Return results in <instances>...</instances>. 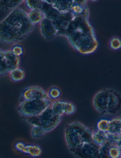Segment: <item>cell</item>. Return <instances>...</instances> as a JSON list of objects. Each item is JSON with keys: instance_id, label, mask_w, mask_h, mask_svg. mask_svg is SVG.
I'll return each mask as SVG.
<instances>
[{"instance_id": "6da1fadb", "label": "cell", "mask_w": 121, "mask_h": 158, "mask_svg": "<svg viewBox=\"0 0 121 158\" xmlns=\"http://www.w3.org/2000/svg\"><path fill=\"white\" fill-rule=\"evenodd\" d=\"M65 37L76 50L84 55L93 53L98 45L93 27L84 16H74Z\"/></svg>"}, {"instance_id": "7a4b0ae2", "label": "cell", "mask_w": 121, "mask_h": 158, "mask_svg": "<svg viewBox=\"0 0 121 158\" xmlns=\"http://www.w3.org/2000/svg\"><path fill=\"white\" fill-rule=\"evenodd\" d=\"M34 27L28 19L27 13L23 10L15 9L0 21V42L6 44L19 42L27 38Z\"/></svg>"}, {"instance_id": "3957f363", "label": "cell", "mask_w": 121, "mask_h": 158, "mask_svg": "<svg viewBox=\"0 0 121 158\" xmlns=\"http://www.w3.org/2000/svg\"><path fill=\"white\" fill-rule=\"evenodd\" d=\"M92 134L93 132L89 127L80 122H73L66 125L64 136L69 151L92 142Z\"/></svg>"}, {"instance_id": "277c9868", "label": "cell", "mask_w": 121, "mask_h": 158, "mask_svg": "<svg viewBox=\"0 0 121 158\" xmlns=\"http://www.w3.org/2000/svg\"><path fill=\"white\" fill-rule=\"evenodd\" d=\"M24 119L28 124L32 127H41L47 133H49L55 130L59 125L62 117L54 113L50 106L39 116L32 118H24Z\"/></svg>"}, {"instance_id": "5b68a950", "label": "cell", "mask_w": 121, "mask_h": 158, "mask_svg": "<svg viewBox=\"0 0 121 158\" xmlns=\"http://www.w3.org/2000/svg\"><path fill=\"white\" fill-rule=\"evenodd\" d=\"M51 104L50 99L26 100L20 102L17 110L24 118H32L39 116Z\"/></svg>"}, {"instance_id": "8992f818", "label": "cell", "mask_w": 121, "mask_h": 158, "mask_svg": "<svg viewBox=\"0 0 121 158\" xmlns=\"http://www.w3.org/2000/svg\"><path fill=\"white\" fill-rule=\"evenodd\" d=\"M100 147L92 142L70 151L77 158H99Z\"/></svg>"}, {"instance_id": "52a82bcc", "label": "cell", "mask_w": 121, "mask_h": 158, "mask_svg": "<svg viewBox=\"0 0 121 158\" xmlns=\"http://www.w3.org/2000/svg\"><path fill=\"white\" fill-rule=\"evenodd\" d=\"M48 93L39 86H32L25 89L20 98V102L30 100H48Z\"/></svg>"}, {"instance_id": "ba28073f", "label": "cell", "mask_w": 121, "mask_h": 158, "mask_svg": "<svg viewBox=\"0 0 121 158\" xmlns=\"http://www.w3.org/2000/svg\"><path fill=\"white\" fill-rule=\"evenodd\" d=\"M108 95V89H106L98 92L93 98L94 108L102 116L107 114Z\"/></svg>"}, {"instance_id": "9c48e42d", "label": "cell", "mask_w": 121, "mask_h": 158, "mask_svg": "<svg viewBox=\"0 0 121 158\" xmlns=\"http://www.w3.org/2000/svg\"><path fill=\"white\" fill-rule=\"evenodd\" d=\"M74 16L70 10L68 12L60 13L58 17L53 21L58 31V35L65 37L68 27Z\"/></svg>"}, {"instance_id": "30bf717a", "label": "cell", "mask_w": 121, "mask_h": 158, "mask_svg": "<svg viewBox=\"0 0 121 158\" xmlns=\"http://www.w3.org/2000/svg\"><path fill=\"white\" fill-rule=\"evenodd\" d=\"M108 102L107 114L115 115L121 109V95L120 93L113 89H108Z\"/></svg>"}, {"instance_id": "8fae6325", "label": "cell", "mask_w": 121, "mask_h": 158, "mask_svg": "<svg viewBox=\"0 0 121 158\" xmlns=\"http://www.w3.org/2000/svg\"><path fill=\"white\" fill-rule=\"evenodd\" d=\"M40 24L41 34L45 40H51L57 36V31L51 20L44 18Z\"/></svg>"}, {"instance_id": "7c38bea8", "label": "cell", "mask_w": 121, "mask_h": 158, "mask_svg": "<svg viewBox=\"0 0 121 158\" xmlns=\"http://www.w3.org/2000/svg\"><path fill=\"white\" fill-rule=\"evenodd\" d=\"M40 10L43 13L44 18L48 19L52 22L55 21L61 13L56 10L51 4L47 2V1H42Z\"/></svg>"}, {"instance_id": "4fadbf2b", "label": "cell", "mask_w": 121, "mask_h": 158, "mask_svg": "<svg viewBox=\"0 0 121 158\" xmlns=\"http://www.w3.org/2000/svg\"><path fill=\"white\" fill-rule=\"evenodd\" d=\"M7 69L9 73L19 68L20 64V58L15 55L11 50H4Z\"/></svg>"}, {"instance_id": "5bb4252c", "label": "cell", "mask_w": 121, "mask_h": 158, "mask_svg": "<svg viewBox=\"0 0 121 158\" xmlns=\"http://www.w3.org/2000/svg\"><path fill=\"white\" fill-rule=\"evenodd\" d=\"M60 13L68 12L71 10L74 1H47Z\"/></svg>"}, {"instance_id": "9a60e30c", "label": "cell", "mask_w": 121, "mask_h": 158, "mask_svg": "<svg viewBox=\"0 0 121 158\" xmlns=\"http://www.w3.org/2000/svg\"><path fill=\"white\" fill-rule=\"evenodd\" d=\"M108 133L98 130L92 134V142L98 146L104 145L108 141Z\"/></svg>"}, {"instance_id": "2e32d148", "label": "cell", "mask_w": 121, "mask_h": 158, "mask_svg": "<svg viewBox=\"0 0 121 158\" xmlns=\"http://www.w3.org/2000/svg\"><path fill=\"white\" fill-rule=\"evenodd\" d=\"M28 19L33 25L40 24L44 18L43 13L41 10H34L27 13Z\"/></svg>"}, {"instance_id": "e0dca14e", "label": "cell", "mask_w": 121, "mask_h": 158, "mask_svg": "<svg viewBox=\"0 0 121 158\" xmlns=\"http://www.w3.org/2000/svg\"><path fill=\"white\" fill-rule=\"evenodd\" d=\"M23 1H0V9L3 10H13L17 8Z\"/></svg>"}, {"instance_id": "ac0fdd59", "label": "cell", "mask_w": 121, "mask_h": 158, "mask_svg": "<svg viewBox=\"0 0 121 158\" xmlns=\"http://www.w3.org/2000/svg\"><path fill=\"white\" fill-rule=\"evenodd\" d=\"M121 130V118L116 117L110 120L109 131L111 134H119Z\"/></svg>"}, {"instance_id": "d6986e66", "label": "cell", "mask_w": 121, "mask_h": 158, "mask_svg": "<svg viewBox=\"0 0 121 158\" xmlns=\"http://www.w3.org/2000/svg\"><path fill=\"white\" fill-rule=\"evenodd\" d=\"M65 101L64 100H57L52 103L51 105L52 111L57 116L62 117L65 114Z\"/></svg>"}, {"instance_id": "ffe728a7", "label": "cell", "mask_w": 121, "mask_h": 158, "mask_svg": "<svg viewBox=\"0 0 121 158\" xmlns=\"http://www.w3.org/2000/svg\"><path fill=\"white\" fill-rule=\"evenodd\" d=\"M42 153V150L37 145H27L26 154L34 158L40 157Z\"/></svg>"}, {"instance_id": "44dd1931", "label": "cell", "mask_w": 121, "mask_h": 158, "mask_svg": "<svg viewBox=\"0 0 121 158\" xmlns=\"http://www.w3.org/2000/svg\"><path fill=\"white\" fill-rule=\"evenodd\" d=\"M10 79L15 82L21 81L25 77L24 71L20 68H18L10 73Z\"/></svg>"}, {"instance_id": "7402d4cb", "label": "cell", "mask_w": 121, "mask_h": 158, "mask_svg": "<svg viewBox=\"0 0 121 158\" xmlns=\"http://www.w3.org/2000/svg\"><path fill=\"white\" fill-rule=\"evenodd\" d=\"M5 57L4 50L0 49V76L8 73Z\"/></svg>"}, {"instance_id": "603a6c76", "label": "cell", "mask_w": 121, "mask_h": 158, "mask_svg": "<svg viewBox=\"0 0 121 158\" xmlns=\"http://www.w3.org/2000/svg\"><path fill=\"white\" fill-rule=\"evenodd\" d=\"M47 132L42 128L38 126L32 127L30 134L34 139H39L42 138Z\"/></svg>"}, {"instance_id": "cb8c5ba5", "label": "cell", "mask_w": 121, "mask_h": 158, "mask_svg": "<svg viewBox=\"0 0 121 158\" xmlns=\"http://www.w3.org/2000/svg\"><path fill=\"white\" fill-rule=\"evenodd\" d=\"M109 158H121V150L115 145H112L108 150Z\"/></svg>"}, {"instance_id": "d4e9b609", "label": "cell", "mask_w": 121, "mask_h": 158, "mask_svg": "<svg viewBox=\"0 0 121 158\" xmlns=\"http://www.w3.org/2000/svg\"><path fill=\"white\" fill-rule=\"evenodd\" d=\"M109 124H110V120L106 119L100 120L98 122L97 124L98 130L108 133L109 131Z\"/></svg>"}, {"instance_id": "484cf974", "label": "cell", "mask_w": 121, "mask_h": 158, "mask_svg": "<svg viewBox=\"0 0 121 158\" xmlns=\"http://www.w3.org/2000/svg\"><path fill=\"white\" fill-rule=\"evenodd\" d=\"M26 4L27 8L31 10H40L42 1H26Z\"/></svg>"}, {"instance_id": "4316f807", "label": "cell", "mask_w": 121, "mask_h": 158, "mask_svg": "<svg viewBox=\"0 0 121 158\" xmlns=\"http://www.w3.org/2000/svg\"><path fill=\"white\" fill-rule=\"evenodd\" d=\"M76 111V107L73 103L66 102L65 107V114L72 115L74 114Z\"/></svg>"}, {"instance_id": "83f0119b", "label": "cell", "mask_w": 121, "mask_h": 158, "mask_svg": "<svg viewBox=\"0 0 121 158\" xmlns=\"http://www.w3.org/2000/svg\"><path fill=\"white\" fill-rule=\"evenodd\" d=\"M48 93L49 98L53 99H58L61 95V91L59 89L56 87L52 88Z\"/></svg>"}, {"instance_id": "f1b7e54d", "label": "cell", "mask_w": 121, "mask_h": 158, "mask_svg": "<svg viewBox=\"0 0 121 158\" xmlns=\"http://www.w3.org/2000/svg\"><path fill=\"white\" fill-rule=\"evenodd\" d=\"M110 46L112 49H119L121 48V40L117 37L112 38L110 41Z\"/></svg>"}, {"instance_id": "f546056e", "label": "cell", "mask_w": 121, "mask_h": 158, "mask_svg": "<svg viewBox=\"0 0 121 158\" xmlns=\"http://www.w3.org/2000/svg\"><path fill=\"white\" fill-rule=\"evenodd\" d=\"M15 148L20 152L26 154L27 145L24 143L18 142L15 144Z\"/></svg>"}, {"instance_id": "4dcf8cb0", "label": "cell", "mask_w": 121, "mask_h": 158, "mask_svg": "<svg viewBox=\"0 0 121 158\" xmlns=\"http://www.w3.org/2000/svg\"><path fill=\"white\" fill-rule=\"evenodd\" d=\"M11 51L13 53L18 56H20L23 55L24 53V50L21 46L19 45H15L12 48Z\"/></svg>"}, {"instance_id": "1f68e13d", "label": "cell", "mask_w": 121, "mask_h": 158, "mask_svg": "<svg viewBox=\"0 0 121 158\" xmlns=\"http://www.w3.org/2000/svg\"><path fill=\"white\" fill-rule=\"evenodd\" d=\"M115 145L121 150V136L120 135H119L115 141Z\"/></svg>"}, {"instance_id": "d6a6232c", "label": "cell", "mask_w": 121, "mask_h": 158, "mask_svg": "<svg viewBox=\"0 0 121 158\" xmlns=\"http://www.w3.org/2000/svg\"><path fill=\"white\" fill-rule=\"evenodd\" d=\"M119 135L121 136V131H120V133H119Z\"/></svg>"}, {"instance_id": "836d02e7", "label": "cell", "mask_w": 121, "mask_h": 158, "mask_svg": "<svg viewBox=\"0 0 121 158\" xmlns=\"http://www.w3.org/2000/svg\"></svg>"}]
</instances>
